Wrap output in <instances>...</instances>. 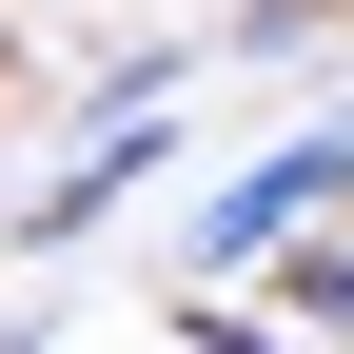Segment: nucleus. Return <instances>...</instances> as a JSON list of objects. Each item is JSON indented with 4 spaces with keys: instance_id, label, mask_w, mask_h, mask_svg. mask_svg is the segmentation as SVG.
<instances>
[{
    "instance_id": "nucleus-1",
    "label": "nucleus",
    "mask_w": 354,
    "mask_h": 354,
    "mask_svg": "<svg viewBox=\"0 0 354 354\" xmlns=\"http://www.w3.org/2000/svg\"><path fill=\"white\" fill-rule=\"evenodd\" d=\"M335 177H354V118L276 138V158H256V177H236V197H216V216H197L177 256H197V276H236V256H276V216H295V197H335Z\"/></svg>"
}]
</instances>
